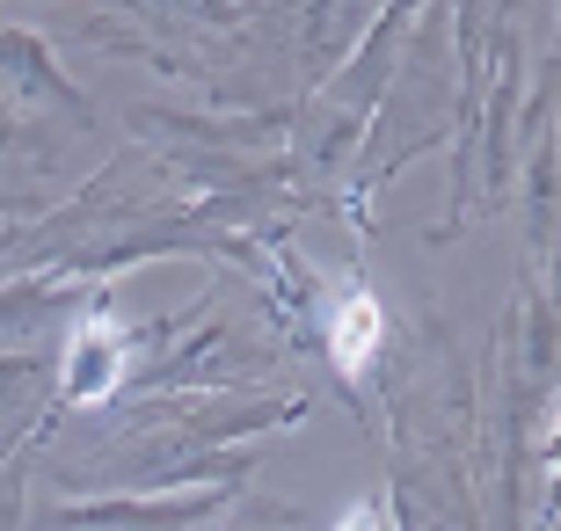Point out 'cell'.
I'll use <instances>...</instances> for the list:
<instances>
[{"mask_svg": "<svg viewBox=\"0 0 561 531\" xmlns=\"http://www.w3.org/2000/svg\"><path fill=\"white\" fill-rule=\"evenodd\" d=\"M117 365H125V349H117V327L110 321H88L73 335V393L81 401H103L117 386Z\"/></svg>", "mask_w": 561, "mask_h": 531, "instance_id": "cell-1", "label": "cell"}, {"mask_svg": "<svg viewBox=\"0 0 561 531\" xmlns=\"http://www.w3.org/2000/svg\"><path fill=\"white\" fill-rule=\"evenodd\" d=\"M373 349H379V307H373V299H351V307L335 313V365L357 371Z\"/></svg>", "mask_w": 561, "mask_h": 531, "instance_id": "cell-2", "label": "cell"}, {"mask_svg": "<svg viewBox=\"0 0 561 531\" xmlns=\"http://www.w3.org/2000/svg\"><path fill=\"white\" fill-rule=\"evenodd\" d=\"M343 531H373V517H365V510H351V517H343Z\"/></svg>", "mask_w": 561, "mask_h": 531, "instance_id": "cell-3", "label": "cell"}]
</instances>
